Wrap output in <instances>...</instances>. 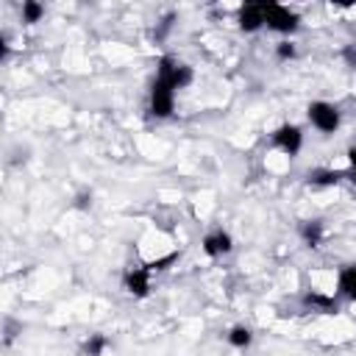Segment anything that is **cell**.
<instances>
[{"instance_id":"obj_1","label":"cell","mask_w":356,"mask_h":356,"mask_svg":"<svg viewBox=\"0 0 356 356\" xmlns=\"http://www.w3.org/2000/svg\"><path fill=\"white\" fill-rule=\"evenodd\" d=\"M261 11H264V25L275 33H295L298 25H300V17L295 11H289L286 6H281V3L261 0Z\"/></svg>"},{"instance_id":"obj_2","label":"cell","mask_w":356,"mask_h":356,"mask_svg":"<svg viewBox=\"0 0 356 356\" xmlns=\"http://www.w3.org/2000/svg\"><path fill=\"white\" fill-rule=\"evenodd\" d=\"M156 78H161L164 83H170V86L178 92V89H184V86L192 83V67L175 61L172 56H161V58H159V72H156Z\"/></svg>"},{"instance_id":"obj_3","label":"cell","mask_w":356,"mask_h":356,"mask_svg":"<svg viewBox=\"0 0 356 356\" xmlns=\"http://www.w3.org/2000/svg\"><path fill=\"white\" fill-rule=\"evenodd\" d=\"M306 114H309V122H312L320 134H334V131L339 128V111H337L334 103L314 100V103H309Z\"/></svg>"},{"instance_id":"obj_4","label":"cell","mask_w":356,"mask_h":356,"mask_svg":"<svg viewBox=\"0 0 356 356\" xmlns=\"http://www.w3.org/2000/svg\"><path fill=\"white\" fill-rule=\"evenodd\" d=\"M172 108H175V89L170 83H164L161 78H156L150 86V114L164 120L172 114Z\"/></svg>"},{"instance_id":"obj_5","label":"cell","mask_w":356,"mask_h":356,"mask_svg":"<svg viewBox=\"0 0 356 356\" xmlns=\"http://www.w3.org/2000/svg\"><path fill=\"white\" fill-rule=\"evenodd\" d=\"M273 145H275L281 153H286V156H298V150H300V145H303V131H300L298 125L286 122V125H281V128L273 131Z\"/></svg>"},{"instance_id":"obj_6","label":"cell","mask_w":356,"mask_h":356,"mask_svg":"<svg viewBox=\"0 0 356 356\" xmlns=\"http://www.w3.org/2000/svg\"><path fill=\"white\" fill-rule=\"evenodd\" d=\"M150 275H153V273H150L145 264L136 267V270H128L125 278H122L125 292L134 295V298H147V292H150Z\"/></svg>"},{"instance_id":"obj_7","label":"cell","mask_w":356,"mask_h":356,"mask_svg":"<svg viewBox=\"0 0 356 356\" xmlns=\"http://www.w3.org/2000/svg\"><path fill=\"white\" fill-rule=\"evenodd\" d=\"M236 22H239V31L245 33H253L264 25V11H261V3H245L236 14Z\"/></svg>"},{"instance_id":"obj_8","label":"cell","mask_w":356,"mask_h":356,"mask_svg":"<svg viewBox=\"0 0 356 356\" xmlns=\"http://www.w3.org/2000/svg\"><path fill=\"white\" fill-rule=\"evenodd\" d=\"M231 248H234V239H231V234L222 231V228L203 236V253L211 256V259H217V256H222V253H231Z\"/></svg>"},{"instance_id":"obj_9","label":"cell","mask_w":356,"mask_h":356,"mask_svg":"<svg viewBox=\"0 0 356 356\" xmlns=\"http://www.w3.org/2000/svg\"><path fill=\"white\" fill-rule=\"evenodd\" d=\"M303 306L312 309V312H323V314H334L337 312V300L331 295L317 292V289H312V292L303 295Z\"/></svg>"},{"instance_id":"obj_10","label":"cell","mask_w":356,"mask_h":356,"mask_svg":"<svg viewBox=\"0 0 356 356\" xmlns=\"http://www.w3.org/2000/svg\"><path fill=\"white\" fill-rule=\"evenodd\" d=\"M337 289H339V295H345L348 300H356V264H350V267H342V270H339Z\"/></svg>"},{"instance_id":"obj_11","label":"cell","mask_w":356,"mask_h":356,"mask_svg":"<svg viewBox=\"0 0 356 356\" xmlns=\"http://www.w3.org/2000/svg\"><path fill=\"white\" fill-rule=\"evenodd\" d=\"M342 178H345V172H339V170H312L309 172V184H314V186H334Z\"/></svg>"},{"instance_id":"obj_12","label":"cell","mask_w":356,"mask_h":356,"mask_svg":"<svg viewBox=\"0 0 356 356\" xmlns=\"http://www.w3.org/2000/svg\"><path fill=\"white\" fill-rule=\"evenodd\" d=\"M300 236L306 239V245L317 248L320 239H323V220H306V222L300 225Z\"/></svg>"},{"instance_id":"obj_13","label":"cell","mask_w":356,"mask_h":356,"mask_svg":"<svg viewBox=\"0 0 356 356\" xmlns=\"http://www.w3.org/2000/svg\"><path fill=\"white\" fill-rule=\"evenodd\" d=\"M111 345V339L106 334H89V339L83 342V356H103V350Z\"/></svg>"},{"instance_id":"obj_14","label":"cell","mask_w":356,"mask_h":356,"mask_svg":"<svg viewBox=\"0 0 356 356\" xmlns=\"http://www.w3.org/2000/svg\"><path fill=\"white\" fill-rule=\"evenodd\" d=\"M228 342H231L234 348H248V345L253 342V334H250L248 325H234V328L228 331Z\"/></svg>"},{"instance_id":"obj_15","label":"cell","mask_w":356,"mask_h":356,"mask_svg":"<svg viewBox=\"0 0 356 356\" xmlns=\"http://www.w3.org/2000/svg\"><path fill=\"white\" fill-rule=\"evenodd\" d=\"M181 259V250H170L167 256H159V259H153V261H147L145 267L150 270V273H161V270H167V267H172L175 261Z\"/></svg>"},{"instance_id":"obj_16","label":"cell","mask_w":356,"mask_h":356,"mask_svg":"<svg viewBox=\"0 0 356 356\" xmlns=\"http://www.w3.org/2000/svg\"><path fill=\"white\" fill-rule=\"evenodd\" d=\"M44 17V6L36 0H25L22 3V22H39Z\"/></svg>"},{"instance_id":"obj_17","label":"cell","mask_w":356,"mask_h":356,"mask_svg":"<svg viewBox=\"0 0 356 356\" xmlns=\"http://www.w3.org/2000/svg\"><path fill=\"white\" fill-rule=\"evenodd\" d=\"M275 56H278L281 61H289V58H295V56H298V50H295V44H292V42H278Z\"/></svg>"},{"instance_id":"obj_18","label":"cell","mask_w":356,"mask_h":356,"mask_svg":"<svg viewBox=\"0 0 356 356\" xmlns=\"http://www.w3.org/2000/svg\"><path fill=\"white\" fill-rule=\"evenodd\" d=\"M8 56V42H6V36H0V58H6Z\"/></svg>"},{"instance_id":"obj_19","label":"cell","mask_w":356,"mask_h":356,"mask_svg":"<svg viewBox=\"0 0 356 356\" xmlns=\"http://www.w3.org/2000/svg\"><path fill=\"white\" fill-rule=\"evenodd\" d=\"M348 161H350V170H356V147L348 150Z\"/></svg>"},{"instance_id":"obj_20","label":"cell","mask_w":356,"mask_h":356,"mask_svg":"<svg viewBox=\"0 0 356 356\" xmlns=\"http://www.w3.org/2000/svg\"><path fill=\"white\" fill-rule=\"evenodd\" d=\"M350 181H353V184H356V170H350Z\"/></svg>"}]
</instances>
